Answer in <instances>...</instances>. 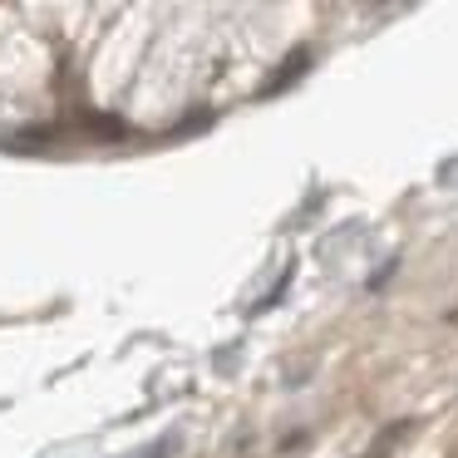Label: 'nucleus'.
Segmentation results:
<instances>
[{"instance_id": "1", "label": "nucleus", "mask_w": 458, "mask_h": 458, "mask_svg": "<svg viewBox=\"0 0 458 458\" xmlns=\"http://www.w3.org/2000/svg\"><path fill=\"white\" fill-rule=\"evenodd\" d=\"M310 60H316V50H310V45H296V50H291L286 60H281V70L271 74L267 84H261V99H276V94H286V89H291V84H296V80H306Z\"/></svg>"}, {"instance_id": "2", "label": "nucleus", "mask_w": 458, "mask_h": 458, "mask_svg": "<svg viewBox=\"0 0 458 458\" xmlns=\"http://www.w3.org/2000/svg\"><path fill=\"white\" fill-rule=\"evenodd\" d=\"M409 434H414V419H399V424L379 428V434H375V444L365 448V458H389V448H399Z\"/></svg>"}, {"instance_id": "3", "label": "nucleus", "mask_w": 458, "mask_h": 458, "mask_svg": "<svg viewBox=\"0 0 458 458\" xmlns=\"http://www.w3.org/2000/svg\"><path fill=\"white\" fill-rule=\"evenodd\" d=\"M291 276H296V267H286V271H281V281H276V286H271V291H267V296H261V301H257V310H251V316H261V310H271V306H281V296H286V286H291Z\"/></svg>"}, {"instance_id": "4", "label": "nucleus", "mask_w": 458, "mask_h": 458, "mask_svg": "<svg viewBox=\"0 0 458 458\" xmlns=\"http://www.w3.org/2000/svg\"><path fill=\"white\" fill-rule=\"evenodd\" d=\"M173 448H178V438H173V434H163L158 444H143V448H139V454H133V458H168Z\"/></svg>"}]
</instances>
